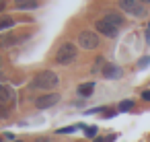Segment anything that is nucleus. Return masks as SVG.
I'll return each mask as SVG.
<instances>
[{
  "instance_id": "nucleus-1",
  "label": "nucleus",
  "mask_w": 150,
  "mask_h": 142,
  "mask_svg": "<svg viewBox=\"0 0 150 142\" xmlns=\"http://www.w3.org/2000/svg\"><path fill=\"white\" fill-rule=\"evenodd\" d=\"M58 82H60V78H58V74H56V72H52V70H43V72H37V74L33 76V80H31L29 89L50 91V89L58 87Z\"/></svg>"
},
{
  "instance_id": "nucleus-2",
  "label": "nucleus",
  "mask_w": 150,
  "mask_h": 142,
  "mask_svg": "<svg viewBox=\"0 0 150 142\" xmlns=\"http://www.w3.org/2000/svg\"><path fill=\"white\" fill-rule=\"evenodd\" d=\"M76 56H78V48H76L72 41H66V43H62V45L58 48V52H56V62L62 64V66H68V64H72V62L76 60Z\"/></svg>"
},
{
  "instance_id": "nucleus-3",
  "label": "nucleus",
  "mask_w": 150,
  "mask_h": 142,
  "mask_svg": "<svg viewBox=\"0 0 150 142\" xmlns=\"http://www.w3.org/2000/svg\"><path fill=\"white\" fill-rule=\"evenodd\" d=\"M119 9L123 11V13H127V15H132V17H144V4L140 2V0H119Z\"/></svg>"
},
{
  "instance_id": "nucleus-4",
  "label": "nucleus",
  "mask_w": 150,
  "mask_h": 142,
  "mask_svg": "<svg viewBox=\"0 0 150 142\" xmlns=\"http://www.w3.org/2000/svg\"><path fill=\"white\" fill-rule=\"evenodd\" d=\"M78 45L82 50H97L99 48V35L95 31H82L78 35Z\"/></svg>"
},
{
  "instance_id": "nucleus-5",
  "label": "nucleus",
  "mask_w": 150,
  "mask_h": 142,
  "mask_svg": "<svg viewBox=\"0 0 150 142\" xmlns=\"http://www.w3.org/2000/svg\"><path fill=\"white\" fill-rule=\"evenodd\" d=\"M95 29H97V33H101V35H105V37H115L117 31H119V27H115V25L109 23L107 19H99V21L95 23Z\"/></svg>"
},
{
  "instance_id": "nucleus-6",
  "label": "nucleus",
  "mask_w": 150,
  "mask_h": 142,
  "mask_svg": "<svg viewBox=\"0 0 150 142\" xmlns=\"http://www.w3.org/2000/svg\"><path fill=\"white\" fill-rule=\"evenodd\" d=\"M58 101H60V95H58V93H45V95H41V97L35 101V105H37V109H50V107H54Z\"/></svg>"
},
{
  "instance_id": "nucleus-7",
  "label": "nucleus",
  "mask_w": 150,
  "mask_h": 142,
  "mask_svg": "<svg viewBox=\"0 0 150 142\" xmlns=\"http://www.w3.org/2000/svg\"><path fill=\"white\" fill-rule=\"evenodd\" d=\"M25 37L27 35H13V33H8V35H4L2 39H0V45H2V48H11V45H17V43L25 41Z\"/></svg>"
},
{
  "instance_id": "nucleus-8",
  "label": "nucleus",
  "mask_w": 150,
  "mask_h": 142,
  "mask_svg": "<svg viewBox=\"0 0 150 142\" xmlns=\"http://www.w3.org/2000/svg\"><path fill=\"white\" fill-rule=\"evenodd\" d=\"M103 76H105V78H119V76H121V68L115 66V64H105Z\"/></svg>"
},
{
  "instance_id": "nucleus-9",
  "label": "nucleus",
  "mask_w": 150,
  "mask_h": 142,
  "mask_svg": "<svg viewBox=\"0 0 150 142\" xmlns=\"http://www.w3.org/2000/svg\"><path fill=\"white\" fill-rule=\"evenodd\" d=\"M15 9H21V11H29V9H35L39 4V0H13Z\"/></svg>"
},
{
  "instance_id": "nucleus-10",
  "label": "nucleus",
  "mask_w": 150,
  "mask_h": 142,
  "mask_svg": "<svg viewBox=\"0 0 150 142\" xmlns=\"http://www.w3.org/2000/svg\"><path fill=\"white\" fill-rule=\"evenodd\" d=\"M103 19H107V21H109V23H113L115 27H121V25H123V17H121L119 13H115V11H107Z\"/></svg>"
},
{
  "instance_id": "nucleus-11",
  "label": "nucleus",
  "mask_w": 150,
  "mask_h": 142,
  "mask_svg": "<svg viewBox=\"0 0 150 142\" xmlns=\"http://www.w3.org/2000/svg\"><path fill=\"white\" fill-rule=\"evenodd\" d=\"M15 99V91L13 87H6V84H0V101H13Z\"/></svg>"
},
{
  "instance_id": "nucleus-12",
  "label": "nucleus",
  "mask_w": 150,
  "mask_h": 142,
  "mask_svg": "<svg viewBox=\"0 0 150 142\" xmlns=\"http://www.w3.org/2000/svg\"><path fill=\"white\" fill-rule=\"evenodd\" d=\"M93 91H95V82H84V84L78 87V95L80 97H88V95H93Z\"/></svg>"
},
{
  "instance_id": "nucleus-13",
  "label": "nucleus",
  "mask_w": 150,
  "mask_h": 142,
  "mask_svg": "<svg viewBox=\"0 0 150 142\" xmlns=\"http://www.w3.org/2000/svg\"><path fill=\"white\" fill-rule=\"evenodd\" d=\"M13 27H15V19L4 17V19H2V25H0V29H13Z\"/></svg>"
},
{
  "instance_id": "nucleus-14",
  "label": "nucleus",
  "mask_w": 150,
  "mask_h": 142,
  "mask_svg": "<svg viewBox=\"0 0 150 142\" xmlns=\"http://www.w3.org/2000/svg\"><path fill=\"white\" fill-rule=\"evenodd\" d=\"M132 107H134V101L132 99H125V101L119 103V111H129Z\"/></svg>"
},
{
  "instance_id": "nucleus-15",
  "label": "nucleus",
  "mask_w": 150,
  "mask_h": 142,
  "mask_svg": "<svg viewBox=\"0 0 150 142\" xmlns=\"http://www.w3.org/2000/svg\"><path fill=\"white\" fill-rule=\"evenodd\" d=\"M84 134H86L88 138H95V134H97V126H88V128H84Z\"/></svg>"
},
{
  "instance_id": "nucleus-16",
  "label": "nucleus",
  "mask_w": 150,
  "mask_h": 142,
  "mask_svg": "<svg viewBox=\"0 0 150 142\" xmlns=\"http://www.w3.org/2000/svg\"><path fill=\"white\" fill-rule=\"evenodd\" d=\"M148 64H150V56H146V58H142V60L138 62V66H140V68H146Z\"/></svg>"
},
{
  "instance_id": "nucleus-17",
  "label": "nucleus",
  "mask_w": 150,
  "mask_h": 142,
  "mask_svg": "<svg viewBox=\"0 0 150 142\" xmlns=\"http://www.w3.org/2000/svg\"><path fill=\"white\" fill-rule=\"evenodd\" d=\"M115 136H107V138H95V142H113Z\"/></svg>"
},
{
  "instance_id": "nucleus-18",
  "label": "nucleus",
  "mask_w": 150,
  "mask_h": 142,
  "mask_svg": "<svg viewBox=\"0 0 150 142\" xmlns=\"http://www.w3.org/2000/svg\"><path fill=\"white\" fill-rule=\"evenodd\" d=\"M142 99H144V101H150V91H144V93H142Z\"/></svg>"
},
{
  "instance_id": "nucleus-19",
  "label": "nucleus",
  "mask_w": 150,
  "mask_h": 142,
  "mask_svg": "<svg viewBox=\"0 0 150 142\" xmlns=\"http://www.w3.org/2000/svg\"><path fill=\"white\" fill-rule=\"evenodd\" d=\"M35 142H50V138H43V136H41V138H37Z\"/></svg>"
},
{
  "instance_id": "nucleus-20",
  "label": "nucleus",
  "mask_w": 150,
  "mask_h": 142,
  "mask_svg": "<svg viewBox=\"0 0 150 142\" xmlns=\"http://www.w3.org/2000/svg\"><path fill=\"white\" fill-rule=\"evenodd\" d=\"M4 6H6V2H4V0H0V11H4Z\"/></svg>"
},
{
  "instance_id": "nucleus-21",
  "label": "nucleus",
  "mask_w": 150,
  "mask_h": 142,
  "mask_svg": "<svg viewBox=\"0 0 150 142\" xmlns=\"http://www.w3.org/2000/svg\"><path fill=\"white\" fill-rule=\"evenodd\" d=\"M4 113H6V111H4V107H2V105H0V117H2Z\"/></svg>"
},
{
  "instance_id": "nucleus-22",
  "label": "nucleus",
  "mask_w": 150,
  "mask_h": 142,
  "mask_svg": "<svg viewBox=\"0 0 150 142\" xmlns=\"http://www.w3.org/2000/svg\"><path fill=\"white\" fill-rule=\"evenodd\" d=\"M140 2H142V4H148V2H150V0H140Z\"/></svg>"
},
{
  "instance_id": "nucleus-23",
  "label": "nucleus",
  "mask_w": 150,
  "mask_h": 142,
  "mask_svg": "<svg viewBox=\"0 0 150 142\" xmlns=\"http://www.w3.org/2000/svg\"><path fill=\"white\" fill-rule=\"evenodd\" d=\"M2 19H4V17H0V25H2Z\"/></svg>"
},
{
  "instance_id": "nucleus-24",
  "label": "nucleus",
  "mask_w": 150,
  "mask_h": 142,
  "mask_svg": "<svg viewBox=\"0 0 150 142\" xmlns=\"http://www.w3.org/2000/svg\"><path fill=\"white\" fill-rule=\"evenodd\" d=\"M13 142H23V140H13Z\"/></svg>"
},
{
  "instance_id": "nucleus-25",
  "label": "nucleus",
  "mask_w": 150,
  "mask_h": 142,
  "mask_svg": "<svg viewBox=\"0 0 150 142\" xmlns=\"http://www.w3.org/2000/svg\"><path fill=\"white\" fill-rule=\"evenodd\" d=\"M0 80H2V72H0Z\"/></svg>"
},
{
  "instance_id": "nucleus-26",
  "label": "nucleus",
  "mask_w": 150,
  "mask_h": 142,
  "mask_svg": "<svg viewBox=\"0 0 150 142\" xmlns=\"http://www.w3.org/2000/svg\"><path fill=\"white\" fill-rule=\"evenodd\" d=\"M0 64H2V58H0Z\"/></svg>"
},
{
  "instance_id": "nucleus-27",
  "label": "nucleus",
  "mask_w": 150,
  "mask_h": 142,
  "mask_svg": "<svg viewBox=\"0 0 150 142\" xmlns=\"http://www.w3.org/2000/svg\"><path fill=\"white\" fill-rule=\"evenodd\" d=\"M0 142H2V138H0Z\"/></svg>"
},
{
  "instance_id": "nucleus-28",
  "label": "nucleus",
  "mask_w": 150,
  "mask_h": 142,
  "mask_svg": "<svg viewBox=\"0 0 150 142\" xmlns=\"http://www.w3.org/2000/svg\"><path fill=\"white\" fill-rule=\"evenodd\" d=\"M148 27H150V25H148Z\"/></svg>"
}]
</instances>
